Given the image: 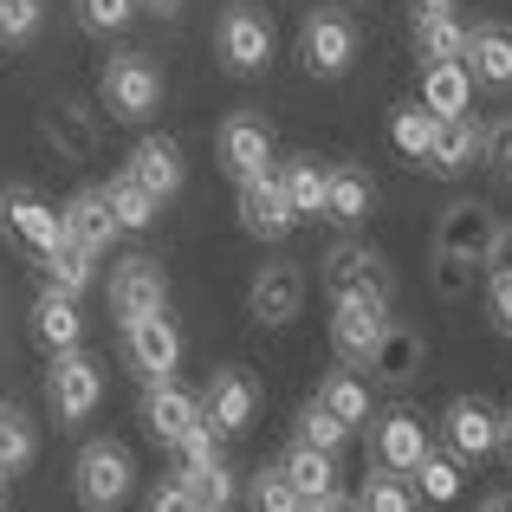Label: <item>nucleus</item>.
Returning <instances> with one entry per match:
<instances>
[{
    "instance_id": "obj_1",
    "label": "nucleus",
    "mask_w": 512,
    "mask_h": 512,
    "mask_svg": "<svg viewBox=\"0 0 512 512\" xmlns=\"http://www.w3.org/2000/svg\"><path fill=\"white\" fill-rule=\"evenodd\" d=\"M104 402V363L91 350H52V370H46V409L59 428L91 422V409Z\"/></svg>"
},
{
    "instance_id": "obj_2",
    "label": "nucleus",
    "mask_w": 512,
    "mask_h": 512,
    "mask_svg": "<svg viewBox=\"0 0 512 512\" xmlns=\"http://www.w3.org/2000/svg\"><path fill=\"white\" fill-rule=\"evenodd\" d=\"M130 487H137V461H130L124 441H91L85 454H78L72 467V493L85 512H117L130 500Z\"/></svg>"
},
{
    "instance_id": "obj_3",
    "label": "nucleus",
    "mask_w": 512,
    "mask_h": 512,
    "mask_svg": "<svg viewBox=\"0 0 512 512\" xmlns=\"http://www.w3.org/2000/svg\"><path fill=\"white\" fill-rule=\"evenodd\" d=\"M357 52H363V33H357V20H350V13H338V7L305 13V26H299V59H305V72H312L318 85L344 78L350 65H357Z\"/></svg>"
},
{
    "instance_id": "obj_4",
    "label": "nucleus",
    "mask_w": 512,
    "mask_h": 512,
    "mask_svg": "<svg viewBox=\"0 0 512 512\" xmlns=\"http://www.w3.org/2000/svg\"><path fill=\"white\" fill-rule=\"evenodd\" d=\"M98 98H104V111H111L117 124H143V117L163 104V72H156L150 52H117V59L104 65V78H98Z\"/></svg>"
},
{
    "instance_id": "obj_5",
    "label": "nucleus",
    "mask_w": 512,
    "mask_h": 512,
    "mask_svg": "<svg viewBox=\"0 0 512 512\" xmlns=\"http://www.w3.org/2000/svg\"><path fill=\"white\" fill-rule=\"evenodd\" d=\"M214 52L234 78H253L273 65V20L260 7H227L221 26H214Z\"/></svg>"
},
{
    "instance_id": "obj_6",
    "label": "nucleus",
    "mask_w": 512,
    "mask_h": 512,
    "mask_svg": "<svg viewBox=\"0 0 512 512\" xmlns=\"http://www.w3.org/2000/svg\"><path fill=\"white\" fill-rule=\"evenodd\" d=\"M325 292L331 299H383L389 305V260L370 240H338L325 253Z\"/></svg>"
},
{
    "instance_id": "obj_7",
    "label": "nucleus",
    "mask_w": 512,
    "mask_h": 512,
    "mask_svg": "<svg viewBox=\"0 0 512 512\" xmlns=\"http://www.w3.org/2000/svg\"><path fill=\"white\" fill-rule=\"evenodd\" d=\"M441 448L461 467H480L487 454H500V409L480 396H454L448 415H441Z\"/></svg>"
},
{
    "instance_id": "obj_8",
    "label": "nucleus",
    "mask_w": 512,
    "mask_h": 512,
    "mask_svg": "<svg viewBox=\"0 0 512 512\" xmlns=\"http://www.w3.org/2000/svg\"><path fill=\"white\" fill-rule=\"evenodd\" d=\"M111 312H117V325L150 318V312H169V273H163V260H150V253L117 260L111 266Z\"/></svg>"
},
{
    "instance_id": "obj_9",
    "label": "nucleus",
    "mask_w": 512,
    "mask_h": 512,
    "mask_svg": "<svg viewBox=\"0 0 512 512\" xmlns=\"http://www.w3.org/2000/svg\"><path fill=\"white\" fill-rule=\"evenodd\" d=\"M253 415H260V383L247 370H214L208 389H201V422L227 441V435H247Z\"/></svg>"
},
{
    "instance_id": "obj_10",
    "label": "nucleus",
    "mask_w": 512,
    "mask_h": 512,
    "mask_svg": "<svg viewBox=\"0 0 512 512\" xmlns=\"http://www.w3.org/2000/svg\"><path fill=\"white\" fill-rule=\"evenodd\" d=\"M389 325V305L383 299H331V350L350 370H370V350Z\"/></svg>"
},
{
    "instance_id": "obj_11",
    "label": "nucleus",
    "mask_w": 512,
    "mask_h": 512,
    "mask_svg": "<svg viewBox=\"0 0 512 512\" xmlns=\"http://www.w3.org/2000/svg\"><path fill=\"white\" fill-rule=\"evenodd\" d=\"M124 357L143 383H169L175 363H182V331L169 325V312H150V318H130L124 325Z\"/></svg>"
},
{
    "instance_id": "obj_12",
    "label": "nucleus",
    "mask_w": 512,
    "mask_h": 512,
    "mask_svg": "<svg viewBox=\"0 0 512 512\" xmlns=\"http://www.w3.org/2000/svg\"><path fill=\"white\" fill-rule=\"evenodd\" d=\"M240 227H247L253 240H266V247H279V240L299 227V214H292L286 188H279V169L247 175V182H240Z\"/></svg>"
},
{
    "instance_id": "obj_13",
    "label": "nucleus",
    "mask_w": 512,
    "mask_h": 512,
    "mask_svg": "<svg viewBox=\"0 0 512 512\" xmlns=\"http://www.w3.org/2000/svg\"><path fill=\"white\" fill-rule=\"evenodd\" d=\"M0 227H7V234L20 240V253H33V260H46V253L65 240L59 208H52V201H39L33 188H7V195H0Z\"/></svg>"
},
{
    "instance_id": "obj_14",
    "label": "nucleus",
    "mask_w": 512,
    "mask_h": 512,
    "mask_svg": "<svg viewBox=\"0 0 512 512\" xmlns=\"http://www.w3.org/2000/svg\"><path fill=\"white\" fill-rule=\"evenodd\" d=\"M299 305H305V266L299 260H273V266L253 273V286H247L253 325H292Z\"/></svg>"
},
{
    "instance_id": "obj_15",
    "label": "nucleus",
    "mask_w": 512,
    "mask_h": 512,
    "mask_svg": "<svg viewBox=\"0 0 512 512\" xmlns=\"http://www.w3.org/2000/svg\"><path fill=\"white\" fill-rule=\"evenodd\" d=\"M39 137L59 150V163H91L98 143H104V130H98V111H85L78 98H59V104L39 111Z\"/></svg>"
},
{
    "instance_id": "obj_16",
    "label": "nucleus",
    "mask_w": 512,
    "mask_h": 512,
    "mask_svg": "<svg viewBox=\"0 0 512 512\" xmlns=\"http://www.w3.org/2000/svg\"><path fill=\"white\" fill-rule=\"evenodd\" d=\"M428 454V428L415 409H389L370 422V461L383 467V474H409L415 461Z\"/></svg>"
},
{
    "instance_id": "obj_17",
    "label": "nucleus",
    "mask_w": 512,
    "mask_h": 512,
    "mask_svg": "<svg viewBox=\"0 0 512 512\" xmlns=\"http://www.w3.org/2000/svg\"><path fill=\"white\" fill-rule=\"evenodd\" d=\"M214 156H221V169L234 175V182H247V175H266L273 169V130L260 124V117L234 111L221 124V137H214Z\"/></svg>"
},
{
    "instance_id": "obj_18",
    "label": "nucleus",
    "mask_w": 512,
    "mask_h": 512,
    "mask_svg": "<svg viewBox=\"0 0 512 512\" xmlns=\"http://www.w3.org/2000/svg\"><path fill=\"white\" fill-rule=\"evenodd\" d=\"M461 65L474 78V91H512V26H500V20L474 26L461 46Z\"/></svg>"
},
{
    "instance_id": "obj_19",
    "label": "nucleus",
    "mask_w": 512,
    "mask_h": 512,
    "mask_svg": "<svg viewBox=\"0 0 512 512\" xmlns=\"http://www.w3.org/2000/svg\"><path fill=\"white\" fill-rule=\"evenodd\" d=\"M143 422H150V435L163 441V448H175L188 428H201V396L182 389L175 376L169 383H143Z\"/></svg>"
},
{
    "instance_id": "obj_20",
    "label": "nucleus",
    "mask_w": 512,
    "mask_h": 512,
    "mask_svg": "<svg viewBox=\"0 0 512 512\" xmlns=\"http://www.w3.org/2000/svg\"><path fill=\"white\" fill-rule=\"evenodd\" d=\"M59 227H65V240H72V247L91 253V260H98L117 234H124V227H117V214H111V201H104V188H78V195L59 208Z\"/></svg>"
},
{
    "instance_id": "obj_21",
    "label": "nucleus",
    "mask_w": 512,
    "mask_h": 512,
    "mask_svg": "<svg viewBox=\"0 0 512 512\" xmlns=\"http://www.w3.org/2000/svg\"><path fill=\"white\" fill-rule=\"evenodd\" d=\"M493 227H500V214L493 208H480V201H454V208H441V221H435V247L441 253H467V260H487V247H493Z\"/></svg>"
},
{
    "instance_id": "obj_22",
    "label": "nucleus",
    "mask_w": 512,
    "mask_h": 512,
    "mask_svg": "<svg viewBox=\"0 0 512 512\" xmlns=\"http://www.w3.org/2000/svg\"><path fill=\"white\" fill-rule=\"evenodd\" d=\"M480 163V124L474 117H435V143H428L422 169L428 175H467Z\"/></svg>"
},
{
    "instance_id": "obj_23",
    "label": "nucleus",
    "mask_w": 512,
    "mask_h": 512,
    "mask_svg": "<svg viewBox=\"0 0 512 512\" xmlns=\"http://www.w3.org/2000/svg\"><path fill=\"white\" fill-rule=\"evenodd\" d=\"M370 201H376L370 175L338 163V169H325V214H318V221H331V227H344V234H350V227L370 221Z\"/></svg>"
},
{
    "instance_id": "obj_24",
    "label": "nucleus",
    "mask_w": 512,
    "mask_h": 512,
    "mask_svg": "<svg viewBox=\"0 0 512 512\" xmlns=\"http://www.w3.org/2000/svg\"><path fill=\"white\" fill-rule=\"evenodd\" d=\"M422 104L428 117H467V104H474V78H467L461 59H428L422 65Z\"/></svg>"
},
{
    "instance_id": "obj_25",
    "label": "nucleus",
    "mask_w": 512,
    "mask_h": 512,
    "mask_svg": "<svg viewBox=\"0 0 512 512\" xmlns=\"http://www.w3.org/2000/svg\"><path fill=\"white\" fill-rule=\"evenodd\" d=\"M26 318H33V338L46 344V350H72L78 338H85V318H78V299H72V292H59V286H46V292H39V299H33V312H26Z\"/></svg>"
},
{
    "instance_id": "obj_26",
    "label": "nucleus",
    "mask_w": 512,
    "mask_h": 512,
    "mask_svg": "<svg viewBox=\"0 0 512 512\" xmlns=\"http://www.w3.org/2000/svg\"><path fill=\"white\" fill-rule=\"evenodd\" d=\"M279 474L292 480V493H299V500H325V493H338V454L292 441V448L279 454Z\"/></svg>"
},
{
    "instance_id": "obj_27",
    "label": "nucleus",
    "mask_w": 512,
    "mask_h": 512,
    "mask_svg": "<svg viewBox=\"0 0 512 512\" xmlns=\"http://www.w3.org/2000/svg\"><path fill=\"white\" fill-rule=\"evenodd\" d=\"M130 175H137L156 201H169L175 188H182V150H175V137H137V150H130Z\"/></svg>"
},
{
    "instance_id": "obj_28",
    "label": "nucleus",
    "mask_w": 512,
    "mask_h": 512,
    "mask_svg": "<svg viewBox=\"0 0 512 512\" xmlns=\"http://www.w3.org/2000/svg\"><path fill=\"white\" fill-rule=\"evenodd\" d=\"M370 370H376V376H389V383H409V376L422 370V331H415V325H396V318H389L383 338H376V350H370Z\"/></svg>"
},
{
    "instance_id": "obj_29",
    "label": "nucleus",
    "mask_w": 512,
    "mask_h": 512,
    "mask_svg": "<svg viewBox=\"0 0 512 512\" xmlns=\"http://www.w3.org/2000/svg\"><path fill=\"white\" fill-rule=\"evenodd\" d=\"M409 487H415V500H428V506H454L461 500V461L428 441V454L409 467Z\"/></svg>"
},
{
    "instance_id": "obj_30",
    "label": "nucleus",
    "mask_w": 512,
    "mask_h": 512,
    "mask_svg": "<svg viewBox=\"0 0 512 512\" xmlns=\"http://www.w3.org/2000/svg\"><path fill=\"white\" fill-rule=\"evenodd\" d=\"M279 188H286L299 221H318V214H325V163H318V156H292V163L279 169Z\"/></svg>"
},
{
    "instance_id": "obj_31",
    "label": "nucleus",
    "mask_w": 512,
    "mask_h": 512,
    "mask_svg": "<svg viewBox=\"0 0 512 512\" xmlns=\"http://www.w3.org/2000/svg\"><path fill=\"white\" fill-rule=\"evenodd\" d=\"M104 201H111V214H117V227H124V234H143V227L156 221V214H163V201L150 195V188L137 182V175H111V188H104Z\"/></svg>"
},
{
    "instance_id": "obj_32",
    "label": "nucleus",
    "mask_w": 512,
    "mask_h": 512,
    "mask_svg": "<svg viewBox=\"0 0 512 512\" xmlns=\"http://www.w3.org/2000/svg\"><path fill=\"white\" fill-rule=\"evenodd\" d=\"M312 402H318V409H331V415H338V422L350 428V435H357V428L370 422V389H363L350 370H331L325 383H318V396H312Z\"/></svg>"
},
{
    "instance_id": "obj_33",
    "label": "nucleus",
    "mask_w": 512,
    "mask_h": 512,
    "mask_svg": "<svg viewBox=\"0 0 512 512\" xmlns=\"http://www.w3.org/2000/svg\"><path fill=\"white\" fill-rule=\"evenodd\" d=\"M33 454H39V435H33V415L26 409H0V480H13V474H26L33 467Z\"/></svg>"
},
{
    "instance_id": "obj_34",
    "label": "nucleus",
    "mask_w": 512,
    "mask_h": 512,
    "mask_svg": "<svg viewBox=\"0 0 512 512\" xmlns=\"http://www.w3.org/2000/svg\"><path fill=\"white\" fill-rule=\"evenodd\" d=\"M409 39H415V52H422V59H461L467 26L454 20V13H415Z\"/></svg>"
},
{
    "instance_id": "obj_35",
    "label": "nucleus",
    "mask_w": 512,
    "mask_h": 512,
    "mask_svg": "<svg viewBox=\"0 0 512 512\" xmlns=\"http://www.w3.org/2000/svg\"><path fill=\"white\" fill-rule=\"evenodd\" d=\"M182 487H188V506H195V512H234V474H227V461L188 467Z\"/></svg>"
},
{
    "instance_id": "obj_36",
    "label": "nucleus",
    "mask_w": 512,
    "mask_h": 512,
    "mask_svg": "<svg viewBox=\"0 0 512 512\" xmlns=\"http://www.w3.org/2000/svg\"><path fill=\"white\" fill-rule=\"evenodd\" d=\"M389 143H396V156H409V163L422 169L428 143H435V117H428L422 104H396V111H389Z\"/></svg>"
},
{
    "instance_id": "obj_37",
    "label": "nucleus",
    "mask_w": 512,
    "mask_h": 512,
    "mask_svg": "<svg viewBox=\"0 0 512 512\" xmlns=\"http://www.w3.org/2000/svg\"><path fill=\"white\" fill-rule=\"evenodd\" d=\"M422 500H415V487H409V474H363V487H357V512H415Z\"/></svg>"
},
{
    "instance_id": "obj_38",
    "label": "nucleus",
    "mask_w": 512,
    "mask_h": 512,
    "mask_svg": "<svg viewBox=\"0 0 512 512\" xmlns=\"http://www.w3.org/2000/svg\"><path fill=\"white\" fill-rule=\"evenodd\" d=\"M39 266H46V279H52L59 292H72V299L91 286V253H85V247H72V240H59V247H52Z\"/></svg>"
},
{
    "instance_id": "obj_39",
    "label": "nucleus",
    "mask_w": 512,
    "mask_h": 512,
    "mask_svg": "<svg viewBox=\"0 0 512 512\" xmlns=\"http://www.w3.org/2000/svg\"><path fill=\"white\" fill-rule=\"evenodd\" d=\"M247 512H305V500L292 493V480L279 474H253V487H247Z\"/></svg>"
},
{
    "instance_id": "obj_40",
    "label": "nucleus",
    "mask_w": 512,
    "mask_h": 512,
    "mask_svg": "<svg viewBox=\"0 0 512 512\" xmlns=\"http://www.w3.org/2000/svg\"><path fill=\"white\" fill-rule=\"evenodd\" d=\"M299 441H305V448H325V454H338L344 441H350V428H344V422H338L331 409H318V402H305V409H299Z\"/></svg>"
},
{
    "instance_id": "obj_41",
    "label": "nucleus",
    "mask_w": 512,
    "mask_h": 512,
    "mask_svg": "<svg viewBox=\"0 0 512 512\" xmlns=\"http://www.w3.org/2000/svg\"><path fill=\"white\" fill-rule=\"evenodd\" d=\"M428 279H435V299H467V292H474V260H467V253H441L435 247Z\"/></svg>"
},
{
    "instance_id": "obj_42",
    "label": "nucleus",
    "mask_w": 512,
    "mask_h": 512,
    "mask_svg": "<svg viewBox=\"0 0 512 512\" xmlns=\"http://www.w3.org/2000/svg\"><path fill=\"white\" fill-rule=\"evenodd\" d=\"M46 20V0H0V46H26Z\"/></svg>"
},
{
    "instance_id": "obj_43",
    "label": "nucleus",
    "mask_w": 512,
    "mask_h": 512,
    "mask_svg": "<svg viewBox=\"0 0 512 512\" xmlns=\"http://www.w3.org/2000/svg\"><path fill=\"white\" fill-rule=\"evenodd\" d=\"M137 20V0H78V26L85 33H124Z\"/></svg>"
},
{
    "instance_id": "obj_44",
    "label": "nucleus",
    "mask_w": 512,
    "mask_h": 512,
    "mask_svg": "<svg viewBox=\"0 0 512 512\" xmlns=\"http://www.w3.org/2000/svg\"><path fill=\"white\" fill-rule=\"evenodd\" d=\"M480 163L500 175V182H512V111L493 130H480Z\"/></svg>"
},
{
    "instance_id": "obj_45",
    "label": "nucleus",
    "mask_w": 512,
    "mask_h": 512,
    "mask_svg": "<svg viewBox=\"0 0 512 512\" xmlns=\"http://www.w3.org/2000/svg\"><path fill=\"white\" fill-rule=\"evenodd\" d=\"M175 461H182V474H188V467H208V461H221V435H214L208 422H201V428H188V435L175 441Z\"/></svg>"
},
{
    "instance_id": "obj_46",
    "label": "nucleus",
    "mask_w": 512,
    "mask_h": 512,
    "mask_svg": "<svg viewBox=\"0 0 512 512\" xmlns=\"http://www.w3.org/2000/svg\"><path fill=\"white\" fill-rule=\"evenodd\" d=\"M487 312H493V325L512 338V273H487Z\"/></svg>"
},
{
    "instance_id": "obj_47",
    "label": "nucleus",
    "mask_w": 512,
    "mask_h": 512,
    "mask_svg": "<svg viewBox=\"0 0 512 512\" xmlns=\"http://www.w3.org/2000/svg\"><path fill=\"white\" fill-rule=\"evenodd\" d=\"M480 266H487V273H512V221L493 227V247H487V260H480Z\"/></svg>"
},
{
    "instance_id": "obj_48",
    "label": "nucleus",
    "mask_w": 512,
    "mask_h": 512,
    "mask_svg": "<svg viewBox=\"0 0 512 512\" xmlns=\"http://www.w3.org/2000/svg\"><path fill=\"white\" fill-rule=\"evenodd\" d=\"M150 512H195V506H188V487H182V474H175V480H163V487L150 493Z\"/></svg>"
},
{
    "instance_id": "obj_49",
    "label": "nucleus",
    "mask_w": 512,
    "mask_h": 512,
    "mask_svg": "<svg viewBox=\"0 0 512 512\" xmlns=\"http://www.w3.org/2000/svg\"><path fill=\"white\" fill-rule=\"evenodd\" d=\"M305 512H357V500H344V493H325V500H305Z\"/></svg>"
},
{
    "instance_id": "obj_50",
    "label": "nucleus",
    "mask_w": 512,
    "mask_h": 512,
    "mask_svg": "<svg viewBox=\"0 0 512 512\" xmlns=\"http://www.w3.org/2000/svg\"><path fill=\"white\" fill-rule=\"evenodd\" d=\"M480 512H512V493H487V500H480Z\"/></svg>"
},
{
    "instance_id": "obj_51",
    "label": "nucleus",
    "mask_w": 512,
    "mask_h": 512,
    "mask_svg": "<svg viewBox=\"0 0 512 512\" xmlns=\"http://www.w3.org/2000/svg\"><path fill=\"white\" fill-rule=\"evenodd\" d=\"M461 0H415V13H454Z\"/></svg>"
},
{
    "instance_id": "obj_52",
    "label": "nucleus",
    "mask_w": 512,
    "mask_h": 512,
    "mask_svg": "<svg viewBox=\"0 0 512 512\" xmlns=\"http://www.w3.org/2000/svg\"><path fill=\"white\" fill-rule=\"evenodd\" d=\"M137 7H150V13H163V20H169V13H182V0H137Z\"/></svg>"
},
{
    "instance_id": "obj_53",
    "label": "nucleus",
    "mask_w": 512,
    "mask_h": 512,
    "mask_svg": "<svg viewBox=\"0 0 512 512\" xmlns=\"http://www.w3.org/2000/svg\"><path fill=\"white\" fill-rule=\"evenodd\" d=\"M500 454H506V461H512V409L500 415Z\"/></svg>"
}]
</instances>
